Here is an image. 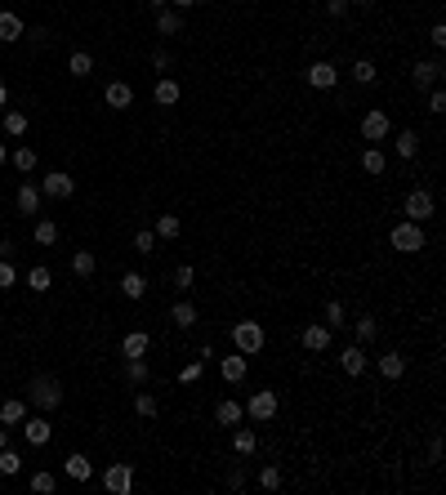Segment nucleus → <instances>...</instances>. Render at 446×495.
<instances>
[{
	"mask_svg": "<svg viewBox=\"0 0 446 495\" xmlns=\"http://www.w3.org/2000/svg\"><path fill=\"white\" fill-rule=\"evenodd\" d=\"M27 402L41 406V410H58V406H63V384H58L54 375H36V379L27 384Z\"/></svg>",
	"mask_w": 446,
	"mask_h": 495,
	"instance_id": "nucleus-1",
	"label": "nucleus"
},
{
	"mask_svg": "<svg viewBox=\"0 0 446 495\" xmlns=\"http://www.w3.org/2000/svg\"><path fill=\"white\" fill-rule=\"evenodd\" d=\"M388 245H393V250H402V255H420L424 250V245H428V237H424V223H398V228H393V233H388Z\"/></svg>",
	"mask_w": 446,
	"mask_h": 495,
	"instance_id": "nucleus-2",
	"label": "nucleus"
},
{
	"mask_svg": "<svg viewBox=\"0 0 446 495\" xmlns=\"http://www.w3.org/2000/svg\"><path fill=\"white\" fill-rule=\"evenodd\" d=\"M402 214H406L410 223H428V219L437 214L433 192H428V188H410V192H406V201H402Z\"/></svg>",
	"mask_w": 446,
	"mask_h": 495,
	"instance_id": "nucleus-3",
	"label": "nucleus"
},
{
	"mask_svg": "<svg viewBox=\"0 0 446 495\" xmlns=\"http://www.w3.org/2000/svg\"><path fill=\"white\" fill-rule=\"evenodd\" d=\"M233 344H237V353L255 357V353L263 348V326H259V321H237V326H233Z\"/></svg>",
	"mask_w": 446,
	"mask_h": 495,
	"instance_id": "nucleus-4",
	"label": "nucleus"
},
{
	"mask_svg": "<svg viewBox=\"0 0 446 495\" xmlns=\"http://www.w3.org/2000/svg\"><path fill=\"white\" fill-rule=\"evenodd\" d=\"M388 134H393L388 112H384V107H371L366 117H361V139H366V143H384Z\"/></svg>",
	"mask_w": 446,
	"mask_h": 495,
	"instance_id": "nucleus-5",
	"label": "nucleus"
},
{
	"mask_svg": "<svg viewBox=\"0 0 446 495\" xmlns=\"http://www.w3.org/2000/svg\"><path fill=\"white\" fill-rule=\"evenodd\" d=\"M103 486L112 495H129V491H134V469H129V464H107L103 469Z\"/></svg>",
	"mask_w": 446,
	"mask_h": 495,
	"instance_id": "nucleus-6",
	"label": "nucleus"
},
{
	"mask_svg": "<svg viewBox=\"0 0 446 495\" xmlns=\"http://www.w3.org/2000/svg\"><path fill=\"white\" fill-rule=\"evenodd\" d=\"M72 192H76V179H72V174H63V170H54V174H45V179H41V196H54V201H68Z\"/></svg>",
	"mask_w": 446,
	"mask_h": 495,
	"instance_id": "nucleus-7",
	"label": "nucleus"
},
{
	"mask_svg": "<svg viewBox=\"0 0 446 495\" xmlns=\"http://www.w3.org/2000/svg\"><path fill=\"white\" fill-rule=\"evenodd\" d=\"M245 415H250V420H259V424H268V420L277 415V393H272V388L255 393V398L245 402Z\"/></svg>",
	"mask_w": 446,
	"mask_h": 495,
	"instance_id": "nucleus-8",
	"label": "nucleus"
},
{
	"mask_svg": "<svg viewBox=\"0 0 446 495\" xmlns=\"http://www.w3.org/2000/svg\"><path fill=\"white\" fill-rule=\"evenodd\" d=\"M304 80H308L312 90H330V85L339 80V68H335V63H326V58H317V63L304 72Z\"/></svg>",
	"mask_w": 446,
	"mask_h": 495,
	"instance_id": "nucleus-9",
	"label": "nucleus"
},
{
	"mask_svg": "<svg viewBox=\"0 0 446 495\" xmlns=\"http://www.w3.org/2000/svg\"><path fill=\"white\" fill-rule=\"evenodd\" d=\"M23 437H27V447H45V442L54 437V424H49L45 415H27L23 420Z\"/></svg>",
	"mask_w": 446,
	"mask_h": 495,
	"instance_id": "nucleus-10",
	"label": "nucleus"
},
{
	"mask_svg": "<svg viewBox=\"0 0 446 495\" xmlns=\"http://www.w3.org/2000/svg\"><path fill=\"white\" fill-rule=\"evenodd\" d=\"M410 80H415V90H433L442 80V63L437 58H420L415 68H410Z\"/></svg>",
	"mask_w": 446,
	"mask_h": 495,
	"instance_id": "nucleus-11",
	"label": "nucleus"
},
{
	"mask_svg": "<svg viewBox=\"0 0 446 495\" xmlns=\"http://www.w3.org/2000/svg\"><path fill=\"white\" fill-rule=\"evenodd\" d=\"M366 344H349V348H344L339 353V366H344V375H349V379H357L361 371H366Z\"/></svg>",
	"mask_w": 446,
	"mask_h": 495,
	"instance_id": "nucleus-12",
	"label": "nucleus"
},
{
	"mask_svg": "<svg viewBox=\"0 0 446 495\" xmlns=\"http://www.w3.org/2000/svg\"><path fill=\"white\" fill-rule=\"evenodd\" d=\"M103 103L117 107V112H125V107H134V90H129L125 80H112V85L103 90Z\"/></svg>",
	"mask_w": 446,
	"mask_h": 495,
	"instance_id": "nucleus-13",
	"label": "nucleus"
},
{
	"mask_svg": "<svg viewBox=\"0 0 446 495\" xmlns=\"http://www.w3.org/2000/svg\"><path fill=\"white\" fill-rule=\"evenodd\" d=\"M152 98H156V107H174L179 98H184V90H179V80H174V76H161V80H156V90H152Z\"/></svg>",
	"mask_w": 446,
	"mask_h": 495,
	"instance_id": "nucleus-14",
	"label": "nucleus"
},
{
	"mask_svg": "<svg viewBox=\"0 0 446 495\" xmlns=\"http://www.w3.org/2000/svg\"><path fill=\"white\" fill-rule=\"evenodd\" d=\"M299 339H304V348H308V353H326V348H330V326H326V321H322V326L312 321Z\"/></svg>",
	"mask_w": 446,
	"mask_h": 495,
	"instance_id": "nucleus-15",
	"label": "nucleus"
},
{
	"mask_svg": "<svg viewBox=\"0 0 446 495\" xmlns=\"http://www.w3.org/2000/svg\"><path fill=\"white\" fill-rule=\"evenodd\" d=\"M245 371H250V361H245V353H233V357H223L219 361V375L228 379V384H241Z\"/></svg>",
	"mask_w": 446,
	"mask_h": 495,
	"instance_id": "nucleus-16",
	"label": "nucleus"
},
{
	"mask_svg": "<svg viewBox=\"0 0 446 495\" xmlns=\"http://www.w3.org/2000/svg\"><path fill=\"white\" fill-rule=\"evenodd\" d=\"M63 473H68L72 482H90V477H94V464H90V459L76 451V455H68V459H63Z\"/></svg>",
	"mask_w": 446,
	"mask_h": 495,
	"instance_id": "nucleus-17",
	"label": "nucleus"
},
{
	"mask_svg": "<svg viewBox=\"0 0 446 495\" xmlns=\"http://www.w3.org/2000/svg\"><path fill=\"white\" fill-rule=\"evenodd\" d=\"M233 451H237L241 459H250V455L259 451V437H255V428H237V424H233Z\"/></svg>",
	"mask_w": 446,
	"mask_h": 495,
	"instance_id": "nucleus-18",
	"label": "nucleus"
},
{
	"mask_svg": "<svg viewBox=\"0 0 446 495\" xmlns=\"http://www.w3.org/2000/svg\"><path fill=\"white\" fill-rule=\"evenodd\" d=\"M27 36V27H23V18H18V14H0V41H5V45H14V41H23Z\"/></svg>",
	"mask_w": 446,
	"mask_h": 495,
	"instance_id": "nucleus-19",
	"label": "nucleus"
},
{
	"mask_svg": "<svg viewBox=\"0 0 446 495\" xmlns=\"http://www.w3.org/2000/svg\"><path fill=\"white\" fill-rule=\"evenodd\" d=\"M147 348H152V335H147V330H129V335L121 339V353L125 357H143Z\"/></svg>",
	"mask_w": 446,
	"mask_h": 495,
	"instance_id": "nucleus-20",
	"label": "nucleus"
},
{
	"mask_svg": "<svg viewBox=\"0 0 446 495\" xmlns=\"http://www.w3.org/2000/svg\"><path fill=\"white\" fill-rule=\"evenodd\" d=\"M23 420H27V402H23V398H9L5 406H0V424H5V428L23 424Z\"/></svg>",
	"mask_w": 446,
	"mask_h": 495,
	"instance_id": "nucleus-21",
	"label": "nucleus"
},
{
	"mask_svg": "<svg viewBox=\"0 0 446 495\" xmlns=\"http://www.w3.org/2000/svg\"><path fill=\"white\" fill-rule=\"evenodd\" d=\"M214 420H219L223 428H233V424H241V402H237V398H223L219 406H214Z\"/></svg>",
	"mask_w": 446,
	"mask_h": 495,
	"instance_id": "nucleus-22",
	"label": "nucleus"
},
{
	"mask_svg": "<svg viewBox=\"0 0 446 495\" xmlns=\"http://www.w3.org/2000/svg\"><path fill=\"white\" fill-rule=\"evenodd\" d=\"M41 201H45V196H41V183H23V188H18V210H23V214H36Z\"/></svg>",
	"mask_w": 446,
	"mask_h": 495,
	"instance_id": "nucleus-23",
	"label": "nucleus"
},
{
	"mask_svg": "<svg viewBox=\"0 0 446 495\" xmlns=\"http://www.w3.org/2000/svg\"><path fill=\"white\" fill-rule=\"evenodd\" d=\"M125 379H129L134 388H143L147 379H152V371H147V361H143V357H125Z\"/></svg>",
	"mask_w": 446,
	"mask_h": 495,
	"instance_id": "nucleus-24",
	"label": "nucleus"
},
{
	"mask_svg": "<svg viewBox=\"0 0 446 495\" xmlns=\"http://www.w3.org/2000/svg\"><path fill=\"white\" fill-rule=\"evenodd\" d=\"M121 294H125V299H143V294H147V277L143 272H125L121 277Z\"/></svg>",
	"mask_w": 446,
	"mask_h": 495,
	"instance_id": "nucleus-25",
	"label": "nucleus"
},
{
	"mask_svg": "<svg viewBox=\"0 0 446 495\" xmlns=\"http://www.w3.org/2000/svg\"><path fill=\"white\" fill-rule=\"evenodd\" d=\"M393 147H398V156H420V134H415V129H402V134L398 139H393Z\"/></svg>",
	"mask_w": 446,
	"mask_h": 495,
	"instance_id": "nucleus-26",
	"label": "nucleus"
},
{
	"mask_svg": "<svg viewBox=\"0 0 446 495\" xmlns=\"http://www.w3.org/2000/svg\"><path fill=\"white\" fill-rule=\"evenodd\" d=\"M379 375H384V379H402L406 375L402 353H384V357H379Z\"/></svg>",
	"mask_w": 446,
	"mask_h": 495,
	"instance_id": "nucleus-27",
	"label": "nucleus"
},
{
	"mask_svg": "<svg viewBox=\"0 0 446 495\" xmlns=\"http://www.w3.org/2000/svg\"><path fill=\"white\" fill-rule=\"evenodd\" d=\"M156 31H161V36H179V31H184V18H179L174 9H161L156 14Z\"/></svg>",
	"mask_w": 446,
	"mask_h": 495,
	"instance_id": "nucleus-28",
	"label": "nucleus"
},
{
	"mask_svg": "<svg viewBox=\"0 0 446 495\" xmlns=\"http://www.w3.org/2000/svg\"><path fill=\"white\" fill-rule=\"evenodd\" d=\"M179 233H184V223H179V214H156V237L174 241Z\"/></svg>",
	"mask_w": 446,
	"mask_h": 495,
	"instance_id": "nucleus-29",
	"label": "nucleus"
},
{
	"mask_svg": "<svg viewBox=\"0 0 446 495\" xmlns=\"http://www.w3.org/2000/svg\"><path fill=\"white\" fill-rule=\"evenodd\" d=\"M94 268H98L94 250H76V255H72V272H76V277H94Z\"/></svg>",
	"mask_w": 446,
	"mask_h": 495,
	"instance_id": "nucleus-30",
	"label": "nucleus"
},
{
	"mask_svg": "<svg viewBox=\"0 0 446 495\" xmlns=\"http://www.w3.org/2000/svg\"><path fill=\"white\" fill-rule=\"evenodd\" d=\"M170 321H174L179 330H192V326H196V308H192V304H174V308H170Z\"/></svg>",
	"mask_w": 446,
	"mask_h": 495,
	"instance_id": "nucleus-31",
	"label": "nucleus"
},
{
	"mask_svg": "<svg viewBox=\"0 0 446 495\" xmlns=\"http://www.w3.org/2000/svg\"><path fill=\"white\" fill-rule=\"evenodd\" d=\"M326 326H330V330H344V326H349V308H344L339 299L326 304Z\"/></svg>",
	"mask_w": 446,
	"mask_h": 495,
	"instance_id": "nucleus-32",
	"label": "nucleus"
},
{
	"mask_svg": "<svg viewBox=\"0 0 446 495\" xmlns=\"http://www.w3.org/2000/svg\"><path fill=\"white\" fill-rule=\"evenodd\" d=\"M68 72H72V76H80V80H85V76L94 72V58L85 54V49H76V54L68 58Z\"/></svg>",
	"mask_w": 446,
	"mask_h": 495,
	"instance_id": "nucleus-33",
	"label": "nucleus"
},
{
	"mask_svg": "<svg viewBox=\"0 0 446 495\" xmlns=\"http://www.w3.org/2000/svg\"><path fill=\"white\" fill-rule=\"evenodd\" d=\"M353 330H357V344H371V339L379 335V326H375V317H371V312H361V317L353 321Z\"/></svg>",
	"mask_w": 446,
	"mask_h": 495,
	"instance_id": "nucleus-34",
	"label": "nucleus"
},
{
	"mask_svg": "<svg viewBox=\"0 0 446 495\" xmlns=\"http://www.w3.org/2000/svg\"><path fill=\"white\" fill-rule=\"evenodd\" d=\"M5 134L9 139H23L27 134V112H5Z\"/></svg>",
	"mask_w": 446,
	"mask_h": 495,
	"instance_id": "nucleus-35",
	"label": "nucleus"
},
{
	"mask_svg": "<svg viewBox=\"0 0 446 495\" xmlns=\"http://www.w3.org/2000/svg\"><path fill=\"white\" fill-rule=\"evenodd\" d=\"M375 76H379V72H375L371 58H357V63H353V80H357V85H375Z\"/></svg>",
	"mask_w": 446,
	"mask_h": 495,
	"instance_id": "nucleus-36",
	"label": "nucleus"
},
{
	"mask_svg": "<svg viewBox=\"0 0 446 495\" xmlns=\"http://www.w3.org/2000/svg\"><path fill=\"white\" fill-rule=\"evenodd\" d=\"M31 237H36V245H54V241H58V223H54V219H41Z\"/></svg>",
	"mask_w": 446,
	"mask_h": 495,
	"instance_id": "nucleus-37",
	"label": "nucleus"
},
{
	"mask_svg": "<svg viewBox=\"0 0 446 495\" xmlns=\"http://www.w3.org/2000/svg\"><path fill=\"white\" fill-rule=\"evenodd\" d=\"M361 170L366 174H384V152H379V147H366V152H361Z\"/></svg>",
	"mask_w": 446,
	"mask_h": 495,
	"instance_id": "nucleus-38",
	"label": "nucleus"
},
{
	"mask_svg": "<svg viewBox=\"0 0 446 495\" xmlns=\"http://www.w3.org/2000/svg\"><path fill=\"white\" fill-rule=\"evenodd\" d=\"M18 469H23V455L5 447V451H0V477H14V473H18Z\"/></svg>",
	"mask_w": 446,
	"mask_h": 495,
	"instance_id": "nucleus-39",
	"label": "nucleus"
},
{
	"mask_svg": "<svg viewBox=\"0 0 446 495\" xmlns=\"http://www.w3.org/2000/svg\"><path fill=\"white\" fill-rule=\"evenodd\" d=\"M9 161H14V165H18V170H23V174H31V170H36V161H41V156H36V152H31V147H18V152H9Z\"/></svg>",
	"mask_w": 446,
	"mask_h": 495,
	"instance_id": "nucleus-40",
	"label": "nucleus"
},
{
	"mask_svg": "<svg viewBox=\"0 0 446 495\" xmlns=\"http://www.w3.org/2000/svg\"><path fill=\"white\" fill-rule=\"evenodd\" d=\"M49 282H54V272H49V268H31V272H27V286L36 290V294H45Z\"/></svg>",
	"mask_w": 446,
	"mask_h": 495,
	"instance_id": "nucleus-41",
	"label": "nucleus"
},
{
	"mask_svg": "<svg viewBox=\"0 0 446 495\" xmlns=\"http://www.w3.org/2000/svg\"><path fill=\"white\" fill-rule=\"evenodd\" d=\"M134 250H139V255H156V233L139 228V233H134Z\"/></svg>",
	"mask_w": 446,
	"mask_h": 495,
	"instance_id": "nucleus-42",
	"label": "nucleus"
},
{
	"mask_svg": "<svg viewBox=\"0 0 446 495\" xmlns=\"http://www.w3.org/2000/svg\"><path fill=\"white\" fill-rule=\"evenodd\" d=\"M134 410L143 420H152L156 415V398H152V393H134Z\"/></svg>",
	"mask_w": 446,
	"mask_h": 495,
	"instance_id": "nucleus-43",
	"label": "nucleus"
},
{
	"mask_svg": "<svg viewBox=\"0 0 446 495\" xmlns=\"http://www.w3.org/2000/svg\"><path fill=\"white\" fill-rule=\"evenodd\" d=\"M259 486L277 491V486H282V469H277V464H263V469H259Z\"/></svg>",
	"mask_w": 446,
	"mask_h": 495,
	"instance_id": "nucleus-44",
	"label": "nucleus"
},
{
	"mask_svg": "<svg viewBox=\"0 0 446 495\" xmlns=\"http://www.w3.org/2000/svg\"><path fill=\"white\" fill-rule=\"evenodd\" d=\"M54 486H58V482H54V473H31V491H36V495H49Z\"/></svg>",
	"mask_w": 446,
	"mask_h": 495,
	"instance_id": "nucleus-45",
	"label": "nucleus"
},
{
	"mask_svg": "<svg viewBox=\"0 0 446 495\" xmlns=\"http://www.w3.org/2000/svg\"><path fill=\"white\" fill-rule=\"evenodd\" d=\"M192 282H196L192 263H184V268H174V290H192Z\"/></svg>",
	"mask_w": 446,
	"mask_h": 495,
	"instance_id": "nucleus-46",
	"label": "nucleus"
},
{
	"mask_svg": "<svg viewBox=\"0 0 446 495\" xmlns=\"http://www.w3.org/2000/svg\"><path fill=\"white\" fill-rule=\"evenodd\" d=\"M201 371H206V361L196 357V361H188V366L179 371V379H184V384H196V379H201Z\"/></svg>",
	"mask_w": 446,
	"mask_h": 495,
	"instance_id": "nucleus-47",
	"label": "nucleus"
},
{
	"mask_svg": "<svg viewBox=\"0 0 446 495\" xmlns=\"http://www.w3.org/2000/svg\"><path fill=\"white\" fill-rule=\"evenodd\" d=\"M428 112H433V117H442V112H446V94L433 85V90H428Z\"/></svg>",
	"mask_w": 446,
	"mask_h": 495,
	"instance_id": "nucleus-48",
	"label": "nucleus"
},
{
	"mask_svg": "<svg viewBox=\"0 0 446 495\" xmlns=\"http://www.w3.org/2000/svg\"><path fill=\"white\" fill-rule=\"evenodd\" d=\"M14 282H18V272H14V263H9V259H0V290H9Z\"/></svg>",
	"mask_w": 446,
	"mask_h": 495,
	"instance_id": "nucleus-49",
	"label": "nucleus"
},
{
	"mask_svg": "<svg viewBox=\"0 0 446 495\" xmlns=\"http://www.w3.org/2000/svg\"><path fill=\"white\" fill-rule=\"evenodd\" d=\"M223 482H228V491H245V469H233Z\"/></svg>",
	"mask_w": 446,
	"mask_h": 495,
	"instance_id": "nucleus-50",
	"label": "nucleus"
},
{
	"mask_svg": "<svg viewBox=\"0 0 446 495\" xmlns=\"http://www.w3.org/2000/svg\"><path fill=\"white\" fill-rule=\"evenodd\" d=\"M326 14L330 18H344V14H349V0H326Z\"/></svg>",
	"mask_w": 446,
	"mask_h": 495,
	"instance_id": "nucleus-51",
	"label": "nucleus"
},
{
	"mask_svg": "<svg viewBox=\"0 0 446 495\" xmlns=\"http://www.w3.org/2000/svg\"><path fill=\"white\" fill-rule=\"evenodd\" d=\"M428 41H433L437 49H446V23H433V31H428Z\"/></svg>",
	"mask_w": 446,
	"mask_h": 495,
	"instance_id": "nucleus-52",
	"label": "nucleus"
},
{
	"mask_svg": "<svg viewBox=\"0 0 446 495\" xmlns=\"http://www.w3.org/2000/svg\"><path fill=\"white\" fill-rule=\"evenodd\" d=\"M152 68L156 72H170V54H165V49H156V54H152Z\"/></svg>",
	"mask_w": 446,
	"mask_h": 495,
	"instance_id": "nucleus-53",
	"label": "nucleus"
},
{
	"mask_svg": "<svg viewBox=\"0 0 446 495\" xmlns=\"http://www.w3.org/2000/svg\"><path fill=\"white\" fill-rule=\"evenodd\" d=\"M428 459H433V464L442 459V437H433V442H428Z\"/></svg>",
	"mask_w": 446,
	"mask_h": 495,
	"instance_id": "nucleus-54",
	"label": "nucleus"
},
{
	"mask_svg": "<svg viewBox=\"0 0 446 495\" xmlns=\"http://www.w3.org/2000/svg\"><path fill=\"white\" fill-rule=\"evenodd\" d=\"M147 5H152V9L161 14V9H170V0H147Z\"/></svg>",
	"mask_w": 446,
	"mask_h": 495,
	"instance_id": "nucleus-55",
	"label": "nucleus"
},
{
	"mask_svg": "<svg viewBox=\"0 0 446 495\" xmlns=\"http://www.w3.org/2000/svg\"><path fill=\"white\" fill-rule=\"evenodd\" d=\"M170 5H174V9H192V5H196V0H170Z\"/></svg>",
	"mask_w": 446,
	"mask_h": 495,
	"instance_id": "nucleus-56",
	"label": "nucleus"
},
{
	"mask_svg": "<svg viewBox=\"0 0 446 495\" xmlns=\"http://www.w3.org/2000/svg\"><path fill=\"white\" fill-rule=\"evenodd\" d=\"M9 447V433H5V428H0V451H5Z\"/></svg>",
	"mask_w": 446,
	"mask_h": 495,
	"instance_id": "nucleus-57",
	"label": "nucleus"
},
{
	"mask_svg": "<svg viewBox=\"0 0 446 495\" xmlns=\"http://www.w3.org/2000/svg\"><path fill=\"white\" fill-rule=\"evenodd\" d=\"M5 103H9V90H5V85H0V107H5Z\"/></svg>",
	"mask_w": 446,
	"mask_h": 495,
	"instance_id": "nucleus-58",
	"label": "nucleus"
},
{
	"mask_svg": "<svg viewBox=\"0 0 446 495\" xmlns=\"http://www.w3.org/2000/svg\"><path fill=\"white\" fill-rule=\"evenodd\" d=\"M5 161H9V147H5V143H0V165H5Z\"/></svg>",
	"mask_w": 446,
	"mask_h": 495,
	"instance_id": "nucleus-59",
	"label": "nucleus"
},
{
	"mask_svg": "<svg viewBox=\"0 0 446 495\" xmlns=\"http://www.w3.org/2000/svg\"><path fill=\"white\" fill-rule=\"evenodd\" d=\"M349 5H371V0H349Z\"/></svg>",
	"mask_w": 446,
	"mask_h": 495,
	"instance_id": "nucleus-60",
	"label": "nucleus"
}]
</instances>
